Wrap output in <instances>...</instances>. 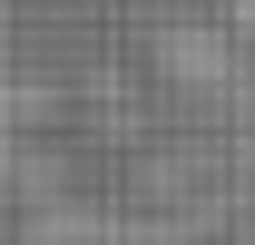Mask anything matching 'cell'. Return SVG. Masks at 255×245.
Listing matches in <instances>:
<instances>
[{"label":"cell","mask_w":255,"mask_h":245,"mask_svg":"<svg viewBox=\"0 0 255 245\" xmlns=\"http://www.w3.org/2000/svg\"><path fill=\"white\" fill-rule=\"evenodd\" d=\"M20 245H177V236L147 216H118V206H49L20 226Z\"/></svg>","instance_id":"1"}]
</instances>
